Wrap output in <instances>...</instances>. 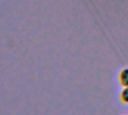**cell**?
I'll return each instance as SVG.
<instances>
[{"label":"cell","instance_id":"cell-1","mask_svg":"<svg viewBox=\"0 0 128 115\" xmlns=\"http://www.w3.org/2000/svg\"><path fill=\"white\" fill-rule=\"evenodd\" d=\"M119 81L123 87H128V68H125L120 72Z\"/></svg>","mask_w":128,"mask_h":115},{"label":"cell","instance_id":"cell-2","mask_svg":"<svg viewBox=\"0 0 128 115\" xmlns=\"http://www.w3.org/2000/svg\"><path fill=\"white\" fill-rule=\"evenodd\" d=\"M120 99L124 103L128 104V87H125L121 91Z\"/></svg>","mask_w":128,"mask_h":115}]
</instances>
